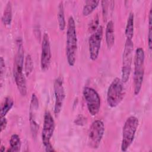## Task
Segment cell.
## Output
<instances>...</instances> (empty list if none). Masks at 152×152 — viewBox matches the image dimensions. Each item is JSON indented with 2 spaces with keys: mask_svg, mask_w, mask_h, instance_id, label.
Masks as SVG:
<instances>
[{
  "mask_svg": "<svg viewBox=\"0 0 152 152\" xmlns=\"http://www.w3.org/2000/svg\"><path fill=\"white\" fill-rule=\"evenodd\" d=\"M10 148L7 150V151L17 152L20 150L21 141L17 134H14L11 135L10 140Z\"/></svg>",
  "mask_w": 152,
  "mask_h": 152,
  "instance_id": "17",
  "label": "cell"
},
{
  "mask_svg": "<svg viewBox=\"0 0 152 152\" xmlns=\"http://www.w3.org/2000/svg\"><path fill=\"white\" fill-rule=\"evenodd\" d=\"M13 105H14L13 99L10 96L6 97L1 104V112H0L1 118L5 117V115L8 113V112L11 109Z\"/></svg>",
  "mask_w": 152,
  "mask_h": 152,
  "instance_id": "16",
  "label": "cell"
},
{
  "mask_svg": "<svg viewBox=\"0 0 152 152\" xmlns=\"http://www.w3.org/2000/svg\"><path fill=\"white\" fill-rule=\"evenodd\" d=\"M104 132L103 122L100 120H96L90 126L88 134V144L90 148L96 149L101 142Z\"/></svg>",
  "mask_w": 152,
  "mask_h": 152,
  "instance_id": "8",
  "label": "cell"
},
{
  "mask_svg": "<svg viewBox=\"0 0 152 152\" xmlns=\"http://www.w3.org/2000/svg\"><path fill=\"white\" fill-rule=\"evenodd\" d=\"M99 16L97 14L94 18L91 21L90 25H89V29L90 30V31H95L97 28L99 27Z\"/></svg>",
  "mask_w": 152,
  "mask_h": 152,
  "instance_id": "23",
  "label": "cell"
},
{
  "mask_svg": "<svg viewBox=\"0 0 152 152\" xmlns=\"http://www.w3.org/2000/svg\"><path fill=\"white\" fill-rule=\"evenodd\" d=\"M33 69V61L30 55H27L25 58L24 63V74L26 76H28L32 72Z\"/></svg>",
  "mask_w": 152,
  "mask_h": 152,
  "instance_id": "21",
  "label": "cell"
},
{
  "mask_svg": "<svg viewBox=\"0 0 152 152\" xmlns=\"http://www.w3.org/2000/svg\"><path fill=\"white\" fill-rule=\"evenodd\" d=\"M74 123L76 125H78L80 126L83 125L86 123V118L85 117H84L83 115H78V117L77 118V119H75Z\"/></svg>",
  "mask_w": 152,
  "mask_h": 152,
  "instance_id": "26",
  "label": "cell"
},
{
  "mask_svg": "<svg viewBox=\"0 0 152 152\" xmlns=\"http://www.w3.org/2000/svg\"><path fill=\"white\" fill-rule=\"evenodd\" d=\"M106 42L108 48H111L115 43V29L114 24L112 21L107 22L105 30Z\"/></svg>",
  "mask_w": 152,
  "mask_h": 152,
  "instance_id": "14",
  "label": "cell"
},
{
  "mask_svg": "<svg viewBox=\"0 0 152 152\" xmlns=\"http://www.w3.org/2000/svg\"><path fill=\"white\" fill-rule=\"evenodd\" d=\"M139 121L134 116L128 117L123 126L121 141V151H126L134 140L135 134L138 126Z\"/></svg>",
  "mask_w": 152,
  "mask_h": 152,
  "instance_id": "4",
  "label": "cell"
},
{
  "mask_svg": "<svg viewBox=\"0 0 152 152\" xmlns=\"http://www.w3.org/2000/svg\"><path fill=\"white\" fill-rule=\"evenodd\" d=\"M51 57L52 55L49 36L46 33H45L42 42L40 56V66L42 71H46L49 69L50 64Z\"/></svg>",
  "mask_w": 152,
  "mask_h": 152,
  "instance_id": "12",
  "label": "cell"
},
{
  "mask_svg": "<svg viewBox=\"0 0 152 152\" xmlns=\"http://www.w3.org/2000/svg\"><path fill=\"white\" fill-rule=\"evenodd\" d=\"M152 11L150 8L148 14V46L151 50L152 48Z\"/></svg>",
  "mask_w": 152,
  "mask_h": 152,
  "instance_id": "22",
  "label": "cell"
},
{
  "mask_svg": "<svg viewBox=\"0 0 152 152\" xmlns=\"http://www.w3.org/2000/svg\"><path fill=\"white\" fill-rule=\"evenodd\" d=\"M39 108V100L34 93L31 95L30 109H29V120L31 129L33 134H36L39 129V125L36 121V113Z\"/></svg>",
  "mask_w": 152,
  "mask_h": 152,
  "instance_id": "13",
  "label": "cell"
},
{
  "mask_svg": "<svg viewBox=\"0 0 152 152\" xmlns=\"http://www.w3.org/2000/svg\"><path fill=\"white\" fill-rule=\"evenodd\" d=\"M83 94L88 112L92 116L96 115L100 110L101 105V100L98 93L93 88L86 87L83 89Z\"/></svg>",
  "mask_w": 152,
  "mask_h": 152,
  "instance_id": "9",
  "label": "cell"
},
{
  "mask_svg": "<svg viewBox=\"0 0 152 152\" xmlns=\"http://www.w3.org/2000/svg\"><path fill=\"white\" fill-rule=\"evenodd\" d=\"M99 1H86L83 9V14L84 16H87L90 15L99 5Z\"/></svg>",
  "mask_w": 152,
  "mask_h": 152,
  "instance_id": "20",
  "label": "cell"
},
{
  "mask_svg": "<svg viewBox=\"0 0 152 152\" xmlns=\"http://www.w3.org/2000/svg\"><path fill=\"white\" fill-rule=\"evenodd\" d=\"M144 50L141 48H138L135 52L134 62V93L135 96L140 93L142 87L144 75Z\"/></svg>",
  "mask_w": 152,
  "mask_h": 152,
  "instance_id": "3",
  "label": "cell"
},
{
  "mask_svg": "<svg viewBox=\"0 0 152 152\" xmlns=\"http://www.w3.org/2000/svg\"><path fill=\"white\" fill-rule=\"evenodd\" d=\"M125 95L124 83L119 78H115L107 91V103L109 107H116L122 101Z\"/></svg>",
  "mask_w": 152,
  "mask_h": 152,
  "instance_id": "5",
  "label": "cell"
},
{
  "mask_svg": "<svg viewBox=\"0 0 152 152\" xmlns=\"http://www.w3.org/2000/svg\"><path fill=\"white\" fill-rule=\"evenodd\" d=\"M103 37V27L99 26L97 29L93 32L88 39V50L90 58L94 61L98 58L101 42Z\"/></svg>",
  "mask_w": 152,
  "mask_h": 152,
  "instance_id": "10",
  "label": "cell"
},
{
  "mask_svg": "<svg viewBox=\"0 0 152 152\" xmlns=\"http://www.w3.org/2000/svg\"><path fill=\"white\" fill-rule=\"evenodd\" d=\"M17 50L14 58L13 66V75L18 91L21 96H25L27 94V84L26 77L23 72L24 68V49L22 40L17 42Z\"/></svg>",
  "mask_w": 152,
  "mask_h": 152,
  "instance_id": "1",
  "label": "cell"
},
{
  "mask_svg": "<svg viewBox=\"0 0 152 152\" xmlns=\"http://www.w3.org/2000/svg\"><path fill=\"white\" fill-rule=\"evenodd\" d=\"M12 20V7L11 4L9 1L7 2L2 14V21L4 25L8 26L11 24Z\"/></svg>",
  "mask_w": 152,
  "mask_h": 152,
  "instance_id": "19",
  "label": "cell"
},
{
  "mask_svg": "<svg viewBox=\"0 0 152 152\" xmlns=\"http://www.w3.org/2000/svg\"><path fill=\"white\" fill-rule=\"evenodd\" d=\"M0 150L1 151H5V147L4 145H1V149Z\"/></svg>",
  "mask_w": 152,
  "mask_h": 152,
  "instance_id": "28",
  "label": "cell"
},
{
  "mask_svg": "<svg viewBox=\"0 0 152 152\" xmlns=\"http://www.w3.org/2000/svg\"><path fill=\"white\" fill-rule=\"evenodd\" d=\"M134 50V43L132 40L126 39L122 56V81L126 83L129 78L132 63V53Z\"/></svg>",
  "mask_w": 152,
  "mask_h": 152,
  "instance_id": "7",
  "label": "cell"
},
{
  "mask_svg": "<svg viewBox=\"0 0 152 152\" xmlns=\"http://www.w3.org/2000/svg\"><path fill=\"white\" fill-rule=\"evenodd\" d=\"M77 50V36L75 23L74 18L70 16L68 21L66 40V56L68 64L73 66L75 62Z\"/></svg>",
  "mask_w": 152,
  "mask_h": 152,
  "instance_id": "2",
  "label": "cell"
},
{
  "mask_svg": "<svg viewBox=\"0 0 152 152\" xmlns=\"http://www.w3.org/2000/svg\"><path fill=\"white\" fill-rule=\"evenodd\" d=\"M58 27L60 30H64L66 27V22L65 20V14H64V8L62 2H60L58 5Z\"/></svg>",
  "mask_w": 152,
  "mask_h": 152,
  "instance_id": "18",
  "label": "cell"
},
{
  "mask_svg": "<svg viewBox=\"0 0 152 152\" xmlns=\"http://www.w3.org/2000/svg\"><path fill=\"white\" fill-rule=\"evenodd\" d=\"M53 90L55 99L53 111L54 114L57 116L62 110L65 99V92L64 87V83L61 77H58L55 80Z\"/></svg>",
  "mask_w": 152,
  "mask_h": 152,
  "instance_id": "11",
  "label": "cell"
},
{
  "mask_svg": "<svg viewBox=\"0 0 152 152\" xmlns=\"http://www.w3.org/2000/svg\"><path fill=\"white\" fill-rule=\"evenodd\" d=\"M7 120L5 117L1 118V131L2 132L7 127Z\"/></svg>",
  "mask_w": 152,
  "mask_h": 152,
  "instance_id": "27",
  "label": "cell"
},
{
  "mask_svg": "<svg viewBox=\"0 0 152 152\" xmlns=\"http://www.w3.org/2000/svg\"><path fill=\"white\" fill-rule=\"evenodd\" d=\"M134 13L131 12L128 15L126 25L125 27V36L126 39L132 40L134 36Z\"/></svg>",
  "mask_w": 152,
  "mask_h": 152,
  "instance_id": "15",
  "label": "cell"
},
{
  "mask_svg": "<svg viewBox=\"0 0 152 152\" xmlns=\"http://www.w3.org/2000/svg\"><path fill=\"white\" fill-rule=\"evenodd\" d=\"M55 128V121L51 113L46 111L44 115L43 128L42 131V140L46 151H54L50 139L53 136Z\"/></svg>",
  "mask_w": 152,
  "mask_h": 152,
  "instance_id": "6",
  "label": "cell"
},
{
  "mask_svg": "<svg viewBox=\"0 0 152 152\" xmlns=\"http://www.w3.org/2000/svg\"><path fill=\"white\" fill-rule=\"evenodd\" d=\"M108 2L107 1H102V11H103V16L104 20L106 18L107 11H108Z\"/></svg>",
  "mask_w": 152,
  "mask_h": 152,
  "instance_id": "24",
  "label": "cell"
},
{
  "mask_svg": "<svg viewBox=\"0 0 152 152\" xmlns=\"http://www.w3.org/2000/svg\"><path fill=\"white\" fill-rule=\"evenodd\" d=\"M5 65L4 60L2 57H1V62H0V71L1 72H0V75H1V84H2L3 77L5 74Z\"/></svg>",
  "mask_w": 152,
  "mask_h": 152,
  "instance_id": "25",
  "label": "cell"
}]
</instances>
